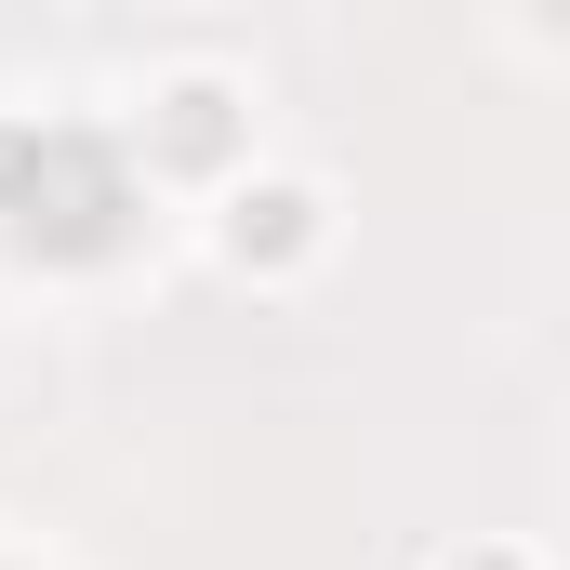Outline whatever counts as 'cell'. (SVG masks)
Listing matches in <instances>:
<instances>
[{
    "mask_svg": "<svg viewBox=\"0 0 570 570\" xmlns=\"http://www.w3.org/2000/svg\"><path fill=\"white\" fill-rule=\"evenodd\" d=\"M134 173L80 120H0V239L13 253H120Z\"/></svg>",
    "mask_w": 570,
    "mask_h": 570,
    "instance_id": "obj_1",
    "label": "cell"
},
{
    "mask_svg": "<svg viewBox=\"0 0 570 570\" xmlns=\"http://www.w3.org/2000/svg\"><path fill=\"white\" fill-rule=\"evenodd\" d=\"M213 107H226V94H173V146H186V159H199V146H226V120H213Z\"/></svg>",
    "mask_w": 570,
    "mask_h": 570,
    "instance_id": "obj_2",
    "label": "cell"
}]
</instances>
